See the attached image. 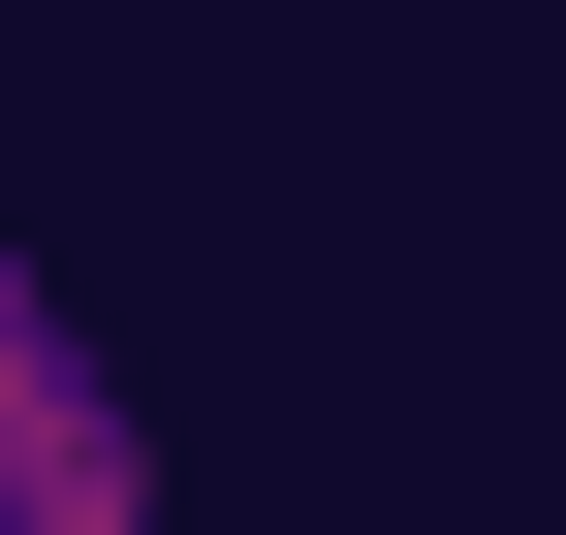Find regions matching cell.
Segmentation results:
<instances>
[{"label":"cell","mask_w":566,"mask_h":535,"mask_svg":"<svg viewBox=\"0 0 566 535\" xmlns=\"http://www.w3.org/2000/svg\"><path fill=\"white\" fill-rule=\"evenodd\" d=\"M0 315H32V252H0Z\"/></svg>","instance_id":"cell-1"}]
</instances>
